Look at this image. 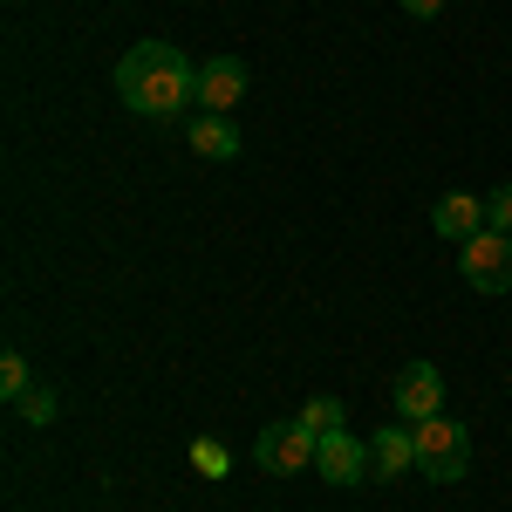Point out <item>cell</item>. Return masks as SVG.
<instances>
[{
  "label": "cell",
  "mask_w": 512,
  "mask_h": 512,
  "mask_svg": "<svg viewBox=\"0 0 512 512\" xmlns=\"http://www.w3.org/2000/svg\"><path fill=\"white\" fill-rule=\"evenodd\" d=\"M117 96L137 117H178L185 103H198V62L178 41H137L117 62Z\"/></svg>",
  "instance_id": "6da1fadb"
},
{
  "label": "cell",
  "mask_w": 512,
  "mask_h": 512,
  "mask_svg": "<svg viewBox=\"0 0 512 512\" xmlns=\"http://www.w3.org/2000/svg\"><path fill=\"white\" fill-rule=\"evenodd\" d=\"M417 472L431 478V485H458V478L472 472V437H465V424L424 417L417 424Z\"/></svg>",
  "instance_id": "7a4b0ae2"
},
{
  "label": "cell",
  "mask_w": 512,
  "mask_h": 512,
  "mask_svg": "<svg viewBox=\"0 0 512 512\" xmlns=\"http://www.w3.org/2000/svg\"><path fill=\"white\" fill-rule=\"evenodd\" d=\"M458 274L472 294H512V233H472L458 246Z\"/></svg>",
  "instance_id": "3957f363"
},
{
  "label": "cell",
  "mask_w": 512,
  "mask_h": 512,
  "mask_svg": "<svg viewBox=\"0 0 512 512\" xmlns=\"http://www.w3.org/2000/svg\"><path fill=\"white\" fill-rule=\"evenodd\" d=\"M253 458H260V472H274V478L308 472V465H315V431H308L301 417H280V424H267V431H260Z\"/></svg>",
  "instance_id": "277c9868"
},
{
  "label": "cell",
  "mask_w": 512,
  "mask_h": 512,
  "mask_svg": "<svg viewBox=\"0 0 512 512\" xmlns=\"http://www.w3.org/2000/svg\"><path fill=\"white\" fill-rule=\"evenodd\" d=\"M390 403L403 424H424V417H444V376H437V362H403L390 383Z\"/></svg>",
  "instance_id": "5b68a950"
},
{
  "label": "cell",
  "mask_w": 512,
  "mask_h": 512,
  "mask_svg": "<svg viewBox=\"0 0 512 512\" xmlns=\"http://www.w3.org/2000/svg\"><path fill=\"white\" fill-rule=\"evenodd\" d=\"M315 478H328V485H362V478H369V444H362L349 424L315 437Z\"/></svg>",
  "instance_id": "8992f818"
},
{
  "label": "cell",
  "mask_w": 512,
  "mask_h": 512,
  "mask_svg": "<svg viewBox=\"0 0 512 512\" xmlns=\"http://www.w3.org/2000/svg\"><path fill=\"white\" fill-rule=\"evenodd\" d=\"M417 472V424H383L369 437V478H410Z\"/></svg>",
  "instance_id": "52a82bcc"
},
{
  "label": "cell",
  "mask_w": 512,
  "mask_h": 512,
  "mask_svg": "<svg viewBox=\"0 0 512 512\" xmlns=\"http://www.w3.org/2000/svg\"><path fill=\"white\" fill-rule=\"evenodd\" d=\"M239 96H246V62H239V55H212V62L198 69V103H205L212 117H226Z\"/></svg>",
  "instance_id": "ba28073f"
},
{
  "label": "cell",
  "mask_w": 512,
  "mask_h": 512,
  "mask_svg": "<svg viewBox=\"0 0 512 512\" xmlns=\"http://www.w3.org/2000/svg\"><path fill=\"white\" fill-rule=\"evenodd\" d=\"M431 226L444 239H458V246H465V239L472 233H485V198H472V192H444L431 205Z\"/></svg>",
  "instance_id": "9c48e42d"
},
{
  "label": "cell",
  "mask_w": 512,
  "mask_h": 512,
  "mask_svg": "<svg viewBox=\"0 0 512 512\" xmlns=\"http://www.w3.org/2000/svg\"><path fill=\"white\" fill-rule=\"evenodd\" d=\"M192 151H198V158H212V164H226V158H239V130L226 117L205 110V117L192 123Z\"/></svg>",
  "instance_id": "30bf717a"
},
{
  "label": "cell",
  "mask_w": 512,
  "mask_h": 512,
  "mask_svg": "<svg viewBox=\"0 0 512 512\" xmlns=\"http://www.w3.org/2000/svg\"><path fill=\"white\" fill-rule=\"evenodd\" d=\"M28 390H35V376H28V355L7 349V355H0V396H7V403H21Z\"/></svg>",
  "instance_id": "8fae6325"
},
{
  "label": "cell",
  "mask_w": 512,
  "mask_h": 512,
  "mask_svg": "<svg viewBox=\"0 0 512 512\" xmlns=\"http://www.w3.org/2000/svg\"><path fill=\"white\" fill-rule=\"evenodd\" d=\"M301 424H308V431H315V437L342 431V403H335V396H315V403L301 410Z\"/></svg>",
  "instance_id": "7c38bea8"
},
{
  "label": "cell",
  "mask_w": 512,
  "mask_h": 512,
  "mask_svg": "<svg viewBox=\"0 0 512 512\" xmlns=\"http://www.w3.org/2000/svg\"><path fill=\"white\" fill-rule=\"evenodd\" d=\"M192 465H198L205 478H226V472H233V458H226V444H212V437H198V444H192Z\"/></svg>",
  "instance_id": "4fadbf2b"
},
{
  "label": "cell",
  "mask_w": 512,
  "mask_h": 512,
  "mask_svg": "<svg viewBox=\"0 0 512 512\" xmlns=\"http://www.w3.org/2000/svg\"><path fill=\"white\" fill-rule=\"evenodd\" d=\"M485 233H512V185L485 192Z\"/></svg>",
  "instance_id": "5bb4252c"
},
{
  "label": "cell",
  "mask_w": 512,
  "mask_h": 512,
  "mask_svg": "<svg viewBox=\"0 0 512 512\" xmlns=\"http://www.w3.org/2000/svg\"><path fill=\"white\" fill-rule=\"evenodd\" d=\"M14 410H21V424H48V417H55V390H28Z\"/></svg>",
  "instance_id": "9a60e30c"
},
{
  "label": "cell",
  "mask_w": 512,
  "mask_h": 512,
  "mask_svg": "<svg viewBox=\"0 0 512 512\" xmlns=\"http://www.w3.org/2000/svg\"><path fill=\"white\" fill-rule=\"evenodd\" d=\"M437 7H444V0H403V14H417V21H431Z\"/></svg>",
  "instance_id": "2e32d148"
}]
</instances>
